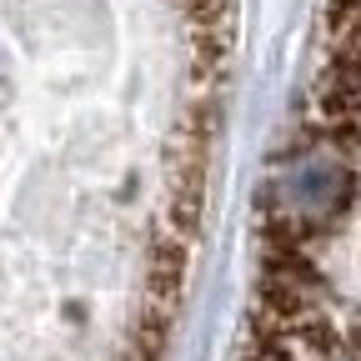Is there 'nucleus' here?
<instances>
[{"mask_svg":"<svg viewBox=\"0 0 361 361\" xmlns=\"http://www.w3.org/2000/svg\"><path fill=\"white\" fill-rule=\"evenodd\" d=\"M326 11H351V16H361V0H326Z\"/></svg>","mask_w":361,"mask_h":361,"instance_id":"7ed1b4c3","label":"nucleus"},{"mask_svg":"<svg viewBox=\"0 0 361 361\" xmlns=\"http://www.w3.org/2000/svg\"><path fill=\"white\" fill-rule=\"evenodd\" d=\"M316 121H361V45L331 51L326 71L316 75Z\"/></svg>","mask_w":361,"mask_h":361,"instance_id":"f257e3e1","label":"nucleus"},{"mask_svg":"<svg viewBox=\"0 0 361 361\" xmlns=\"http://www.w3.org/2000/svg\"><path fill=\"white\" fill-rule=\"evenodd\" d=\"M341 361H361V326L346 331V346H341Z\"/></svg>","mask_w":361,"mask_h":361,"instance_id":"f03ea898","label":"nucleus"}]
</instances>
